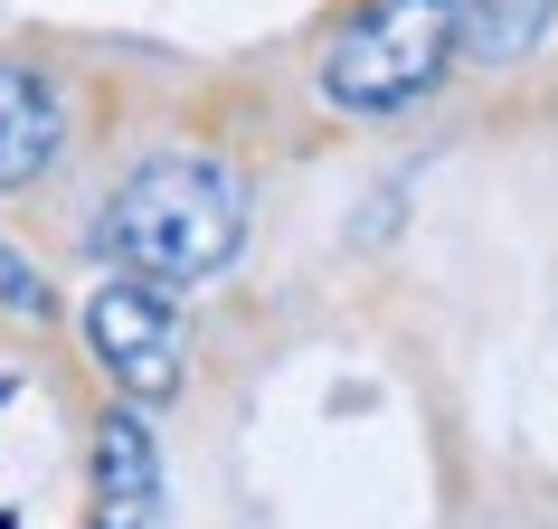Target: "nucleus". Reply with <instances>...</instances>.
I'll use <instances>...</instances> for the list:
<instances>
[{
  "label": "nucleus",
  "instance_id": "nucleus-5",
  "mask_svg": "<svg viewBox=\"0 0 558 529\" xmlns=\"http://www.w3.org/2000/svg\"><path fill=\"white\" fill-rule=\"evenodd\" d=\"M58 143H66L58 86H48L38 66L0 58V189H29V180L58 161Z\"/></svg>",
  "mask_w": 558,
  "mask_h": 529
},
{
  "label": "nucleus",
  "instance_id": "nucleus-4",
  "mask_svg": "<svg viewBox=\"0 0 558 529\" xmlns=\"http://www.w3.org/2000/svg\"><path fill=\"white\" fill-rule=\"evenodd\" d=\"M95 529H161V454L133 407L95 426Z\"/></svg>",
  "mask_w": 558,
  "mask_h": 529
},
{
  "label": "nucleus",
  "instance_id": "nucleus-6",
  "mask_svg": "<svg viewBox=\"0 0 558 529\" xmlns=\"http://www.w3.org/2000/svg\"><path fill=\"white\" fill-rule=\"evenodd\" d=\"M558 0H464V58L483 66H511L539 48V29H549Z\"/></svg>",
  "mask_w": 558,
  "mask_h": 529
},
{
  "label": "nucleus",
  "instance_id": "nucleus-3",
  "mask_svg": "<svg viewBox=\"0 0 558 529\" xmlns=\"http://www.w3.org/2000/svg\"><path fill=\"white\" fill-rule=\"evenodd\" d=\"M86 350L95 369L123 387V397H171L180 387V312L161 284H143V274H114L105 294L86 303Z\"/></svg>",
  "mask_w": 558,
  "mask_h": 529
},
{
  "label": "nucleus",
  "instance_id": "nucleus-1",
  "mask_svg": "<svg viewBox=\"0 0 558 529\" xmlns=\"http://www.w3.org/2000/svg\"><path fill=\"white\" fill-rule=\"evenodd\" d=\"M95 246H105L123 274L161 284V294L208 284V274H228V256L246 246V180H236L228 161H208V151H151L143 171H123V189L105 199Z\"/></svg>",
  "mask_w": 558,
  "mask_h": 529
},
{
  "label": "nucleus",
  "instance_id": "nucleus-7",
  "mask_svg": "<svg viewBox=\"0 0 558 529\" xmlns=\"http://www.w3.org/2000/svg\"><path fill=\"white\" fill-rule=\"evenodd\" d=\"M0 303L10 312H48V284H29V264L10 256V246H0Z\"/></svg>",
  "mask_w": 558,
  "mask_h": 529
},
{
  "label": "nucleus",
  "instance_id": "nucleus-2",
  "mask_svg": "<svg viewBox=\"0 0 558 529\" xmlns=\"http://www.w3.org/2000/svg\"><path fill=\"white\" fill-rule=\"evenodd\" d=\"M464 58V0H360L323 48V95L360 123H388L445 86Z\"/></svg>",
  "mask_w": 558,
  "mask_h": 529
}]
</instances>
